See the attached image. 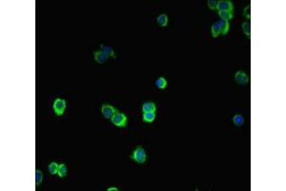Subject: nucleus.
I'll list each match as a JSON object with an SVG mask.
<instances>
[{"instance_id": "17", "label": "nucleus", "mask_w": 286, "mask_h": 191, "mask_svg": "<svg viewBox=\"0 0 286 191\" xmlns=\"http://www.w3.org/2000/svg\"><path fill=\"white\" fill-rule=\"evenodd\" d=\"M58 167H59V164H57L56 163H51L48 166V170L50 172V174L52 175H54V174H57V171H58Z\"/></svg>"}, {"instance_id": "6", "label": "nucleus", "mask_w": 286, "mask_h": 191, "mask_svg": "<svg viewBox=\"0 0 286 191\" xmlns=\"http://www.w3.org/2000/svg\"><path fill=\"white\" fill-rule=\"evenodd\" d=\"M235 81L239 85H244L249 81V76L243 71H238L235 75Z\"/></svg>"}, {"instance_id": "8", "label": "nucleus", "mask_w": 286, "mask_h": 191, "mask_svg": "<svg viewBox=\"0 0 286 191\" xmlns=\"http://www.w3.org/2000/svg\"><path fill=\"white\" fill-rule=\"evenodd\" d=\"M219 28H220V32L222 34H227V33L229 32V29H230V24H229V21L227 20H223V19H220L219 21H218Z\"/></svg>"}, {"instance_id": "12", "label": "nucleus", "mask_w": 286, "mask_h": 191, "mask_svg": "<svg viewBox=\"0 0 286 191\" xmlns=\"http://www.w3.org/2000/svg\"><path fill=\"white\" fill-rule=\"evenodd\" d=\"M100 48H101V51L103 53H105L109 57H113V59H116V54H114V51L112 47H109V46H105V45H100Z\"/></svg>"}, {"instance_id": "13", "label": "nucleus", "mask_w": 286, "mask_h": 191, "mask_svg": "<svg viewBox=\"0 0 286 191\" xmlns=\"http://www.w3.org/2000/svg\"><path fill=\"white\" fill-rule=\"evenodd\" d=\"M218 15L221 19L223 20H227L229 21L230 19H232L234 17V13H231V12H224V11H220L218 12Z\"/></svg>"}, {"instance_id": "18", "label": "nucleus", "mask_w": 286, "mask_h": 191, "mask_svg": "<svg viewBox=\"0 0 286 191\" xmlns=\"http://www.w3.org/2000/svg\"><path fill=\"white\" fill-rule=\"evenodd\" d=\"M233 121L237 126H241L244 123V118L241 116V115H235L233 118Z\"/></svg>"}, {"instance_id": "9", "label": "nucleus", "mask_w": 286, "mask_h": 191, "mask_svg": "<svg viewBox=\"0 0 286 191\" xmlns=\"http://www.w3.org/2000/svg\"><path fill=\"white\" fill-rule=\"evenodd\" d=\"M141 109H142L143 113H146V112H156L157 105L154 102H152V101H147V102L143 103Z\"/></svg>"}, {"instance_id": "4", "label": "nucleus", "mask_w": 286, "mask_h": 191, "mask_svg": "<svg viewBox=\"0 0 286 191\" xmlns=\"http://www.w3.org/2000/svg\"><path fill=\"white\" fill-rule=\"evenodd\" d=\"M217 10L218 12L224 11V12H231V13H233L234 5H233V3L231 1H229V0H219V1H218Z\"/></svg>"}, {"instance_id": "16", "label": "nucleus", "mask_w": 286, "mask_h": 191, "mask_svg": "<svg viewBox=\"0 0 286 191\" xmlns=\"http://www.w3.org/2000/svg\"><path fill=\"white\" fill-rule=\"evenodd\" d=\"M241 27H242V30H243L244 34L247 35V37L250 38V36H251V24H250V22H247V21L243 22Z\"/></svg>"}, {"instance_id": "15", "label": "nucleus", "mask_w": 286, "mask_h": 191, "mask_svg": "<svg viewBox=\"0 0 286 191\" xmlns=\"http://www.w3.org/2000/svg\"><path fill=\"white\" fill-rule=\"evenodd\" d=\"M211 33H212V36H213V37H218V36L221 34L220 28H219V25H218V22H216V23H214V24L212 25Z\"/></svg>"}, {"instance_id": "23", "label": "nucleus", "mask_w": 286, "mask_h": 191, "mask_svg": "<svg viewBox=\"0 0 286 191\" xmlns=\"http://www.w3.org/2000/svg\"><path fill=\"white\" fill-rule=\"evenodd\" d=\"M107 190H108V191H118V188L114 187V186H112V187H109Z\"/></svg>"}, {"instance_id": "22", "label": "nucleus", "mask_w": 286, "mask_h": 191, "mask_svg": "<svg viewBox=\"0 0 286 191\" xmlns=\"http://www.w3.org/2000/svg\"><path fill=\"white\" fill-rule=\"evenodd\" d=\"M244 15L247 18H251V6L248 5L245 9H244Z\"/></svg>"}, {"instance_id": "7", "label": "nucleus", "mask_w": 286, "mask_h": 191, "mask_svg": "<svg viewBox=\"0 0 286 191\" xmlns=\"http://www.w3.org/2000/svg\"><path fill=\"white\" fill-rule=\"evenodd\" d=\"M93 55H94V60L95 62H98L99 64H102V63H105L108 59H109V56L103 53L102 51H97L93 53Z\"/></svg>"}, {"instance_id": "20", "label": "nucleus", "mask_w": 286, "mask_h": 191, "mask_svg": "<svg viewBox=\"0 0 286 191\" xmlns=\"http://www.w3.org/2000/svg\"><path fill=\"white\" fill-rule=\"evenodd\" d=\"M42 180H43V174L40 170L36 169L35 170V184L36 185H39L41 183H42Z\"/></svg>"}, {"instance_id": "5", "label": "nucleus", "mask_w": 286, "mask_h": 191, "mask_svg": "<svg viewBox=\"0 0 286 191\" xmlns=\"http://www.w3.org/2000/svg\"><path fill=\"white\" fill-rule=\"evenodd\" d=\"M117 112H118L117 109L112 105L103 104L101 106V113L103 115V117H105L106 119H112L114 115H116Z\"/></svg>"}, {"instance_id": "2", "label": "nucleus", "mask_w": 286, "mask_h": 191, "mask_svg": "<svg viewBox=\"0 0 286 191\" xmlns=\"http://www.w3.org/2000/svg\"><path fill=\"white\" fill-rule=\"evenodd\" d=\"M111 121L113 122V125H116L117 127H125L128 122V118L125 114L117 112L116 115L111 119Z\"/></svg>"}, {"instance_id": "3", "label": "nucleus", "mask_w": 286, "mask_h": 191, "mask_svg": "<svg viewBox=\"0 0 286 191\" xmlns=\"http://www.w3.org/2000/svg\"><path fill=\"white\" fill-rule=\"evenodd\" d=\"M66 106H67V102L65 100H62V99H56L54 101H53V111L55 113L56 116H62L65 112V109H66Z\"/></svg>"}, {"instance_id": "21", "label": "nucleus", "mask_w": 286, "mask_h": 191, "mask_svg": "<svg viewBox=\"0 0 286 191\" xmlns=\"http://www.w3.org/2000/svg\"><path fill=\"white\" fill-rule=\"evenodd\" d=\"M207 5H208V7H209L210 10H217L218 1H216V0H208V1H207Z\"/></svg>"}, {"instance_id": "19", "label": "nucleus", "mask_w": 286, "mask_h": 191, "mask_svg": "<svg viewBox=\"0 0 286 191\" xmlns=\"http://www.w3.org/2000/svg\"><path fill=\"white\" fill-rule=\"evenodd\" d=\"M167 84H168V82H167L166 79H164V78H158L156 81V85L159 89H165Z\"/></svg>"}, {"instance_id": "1", "label": "nucleus", "mask_w": 286, "mask_h": 191, "mask_svg": "<svg viewBox=\"0 0 286 191\" xmlns=\"http://www.w3.org/2000/svg\"><path fill=\"white\" fill-rule=\"evenodd\" d=\"M131 158L138 163H140V164L144 163L147 160V155H146L145 149L142 146H138L135 150H133Z\"/></svg>"}, {"instance_id": "11", "label": "nucleus", "mask_w": 286, "mask_h": 191, "mask_svg": "<svg viewBox=\"0 0 286 191\" xmlns=\"http://www.w3.org/2000/svg\"><path fill=\"white\" fill-rule=\"evenodd\" d=\"M168 21H169L168 16H167V14H165V13L159 14V15L158 16V18H157V22H158V24L159 26H161V27H166V26L168 25Z\"/></svg>"}, {"instance_id": "14", "label": "nucleus", "mask_w": 286, "mask_h": 191, "mask_svg": "<svg viewBox=\"0 0 286 191\" xmlns=\"http://www.w3.org/2000/svg\"><path fill=\"white\" fill-rule=\"evenodd\" d=\"M68 174V169H67V166L64 164V163H61L59 164V167H58V171H57V175H58L60 178H64L66 177Z\"/></svg>"}, {"instance_id": "10", "label": "nucleus", "mask_w": 286, "mask_h": 191, "mask_svg": "<svg viewBox=\"0 0 286 191\" xmlns=\"http://www.w3.org/2000/svg\"><path fill=\"white\" fill-rule=\"evenodd\" d=\"M143 121L145 122L151 123L156 120V113L155 112H146L143 113V117H142Z\"/></svg>"}]
</instances>
